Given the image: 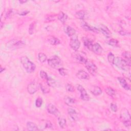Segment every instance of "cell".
Returning a JSON list of instances; mask_svg holds the SVG:
<instances>
[{
    "mask_svg": "<svg viewBox=\"0 0 131 131\" xmlns=\"http://www.w3.org/2000/svg\"><path fill=\"white\" fill-rule=\"evenodd\" d=\"M39 84H38L36 82H30L27 86V91L30 94H34L35 92H36L39 88Z\"/></svg>",
    "mask_w": 131,
    "mask_h": 131,
    "instance_id": "cell-8",
    "label": "cell"
},
{
    "mask_svg": "<svg viewBox=\"0 0 131 131\" xmlns=\"http://www.w3.org/2000/svg\"><path fill=\"white\" fill-rule=\"evenodd\" d=\"M85 67L89 72L92 75L95 76L97 73V67L92 61L87 59L85 62Z\"/></svg>",
    "mask_w": 131,
    "mask_h": 131,
    "instance_id": "cell-5",
    "label": "cell"
},
{
    "mask_svg": "<svg viewBox=\"0 0 131 131\" xmlns=\"http://www.w3.org/2000/svg\"><path fill=\"white\" fill-rule=\"evenodd\" d=\"M48 64L52 68L58 69L62 67V62L61 59L57 56H54L48 60Z\"/></svg>",
    "mask_w": 131,
    "mask_h": 131,
    "instance_id": "cell-4",
    "label": "cell"
},
{
    "mask_svg": "<svg viewBox=\"0 0 131 131\" xmlns=\"http://www.w3.org/2000/svg\"><path fill=\"white\" fill-rule=\"evenodd\" d=\"M57 18L62 23H64L68 19V15H67V14L64 13L63 12L61 11L58 14Z\"/></svg>",
    "mask_w": 131,
    "mask_h": 131,
    "instance_id": "cell-23",
    "label": "cell"
},
{
    "mask_svg": "<svg viewBox=\"0 0 131 131\" xmlns=\"http://www.w3.org/2000/svg\"><path fill=\"white\" fill-rule=\"evenodd\" d=\"M64 31L70 37L75 35L76 33V30L69 26H66L64 27Z\"/></svg>",
    "mask_w": 131,
    "mask_h": 131,
    "instance_id": "cell-17",
    "label": "cell"
},
{
    "mask_svg": "<svg viewBox=\"0 0 131 131\" xmlns=\"http://www.w3.org/2000/svg\"><path fill=\"white\" fill-rule=\"evenodd\" d=\"M76 76L80 79L88 80L90 78L89 74L83 70H80L76 73Z\"/></svg>",
    "mask_w": 131,
    "mask_h": 131,
    "instance_id": "cell-13",
    "label": "cell"
},
{
    "mask_svg": "<svg viewBox=\"0 0 131 131\" xmlns=\"http://www.w3.org/2000/svg\"><path fill=\"white\" fill-rule=\"evenodd\" d=\"M75 15L77 18L83 20L85 16V12L84 10H79L76 12Z\"/></svg>",
    "mask_w": 131,
    "mask_h": 131,
    "instance_id": "cell-27",
    "label": "cell"
},
{
    "mask_svg": "<svg viewBox=\"0 0 131 131\" xmlns=\"http://www.w3.org/2000/svg\"><path fill=\"white\" fill-rule=\"evenodd\" d=\"M110 107L111 108L112 110V111L114 112H116L117 111V106L116 105V103H112L110 105Z\"/></svg>",
    "mask_w": 131,
    "mask_h": 131,
    "instance_id": "cell-39",
    "label": "cell"
},
{
    "mask_svg": "<svg viewBox=\"0 0 131 131\" xmlns=\"http://www.w3.org/2000/svg\"><path fill=\"white\" fill-rule=\"evenodd\" d=\"M115 57L114 55L112 52H110L107 55V60L108 62L111 64H113Z\"/></svg>",
    "mask_w": 131,
    "mask_h": 131,
    "instance_id": "cell-33",
    "label": "cell"
},
{
    "mask_svg": "<svg viewBox=\"0 0 131 131\" xmlns=\"http://www.w3.org/2000/svg\"><path fill=\"white\" fill-rule=\"evenodd\" d=\"M48 41L50 44L54 46L58 45L60 43V40L54 36H52L49 37V38L48 39Z\"/></svg>",
    "mask_w": 131,
    "mask_h": 131,
    "instance_id": "cell-28",
    "label": "cell"
},
{
    "mask_svg": "<svg viewBox=\"0 0 131 131\" xmlns=\"http://www.w3.org/2000/svg\"><path fill=\"white\" fill-rule=\"evenodd\" d=\"M42 99L40 97H38L35 101V105L37 107H40L42 104Z\"/></svg>",
    "mask_w": 131,
    "mask_h": 131,
    "instance_id": "cell-36",
    "label": "cell"
},
{
    "mask_svg": "<svg viewBox=\"0 0 131 131\" xmlns=\"http://www.w3.org/2000/svg\"><path fill=\"white\" fill-rule=\"evenodd\" d=\"M46 81H47V83H48L49 86L55 87L57 85L56 81L51 77H48V79L46 80Z\"/></svg>",
    "mask_w": 131,
    "mask_h": 131,
    "instance_id": "cell-30",
    "label": "cell"
},
{
    "mask_svg": "<svg viewBox=\"0 0 131 131\" xmlns=\"http://www.w3.org/2000/svg\"><path fill=\"white\" fill-rule=\"evenodd\" d=\"M70 47L74 51H77L80 46V42L79 40L77 35H74L71 37L70 41Z\"/></svg>",
    "mask_w": 131,
    "mask_h": 131,
    "instance_id": "cell-6",
    "label": "cell"
},
{
    "mask_svg": "<svg viewBox=\"0 0 131 131\" xmlns=\"http://www.w3.org/2000/svg\"><path fill=\"white\" fill-rule=\"evenodd\" d=\"M68 113L73 120L76 121L78 119V114L74 108L72 107H69L68 108Z\"/></svg>",
    "mask_w": 131,
    "mask_h": 131,
    "instance_id": "cell-16",
    "label": "cell"
},
{
    "mask_svg": "<svg viewBox=\"0 0 131 131\" xmlns=\"http://www.w3.org/2000/svg\"><path fill=\"white\" fill-rule=\"evenodd\" d=\"M91 92L95 96L100 95L102 92L101 89L98 86H93L91 88Z\"/></svg>",
    "mask_w": 131,
    "mask_h": 131,
    "instance_id": "cell-20",
    "label": "cell"
},
{
    "mask_svg": "<svg viewBox=\"0 0 131 131\" xmlns=\"http://www.w3.org/2000/svg\"><path fill=\"white\" fill-rule=\"evenodd\" d=\"M113 64L119 69L123 71H127L129 69L130 66V62H128L124 58L119 57H115Z\"/></svg>",
    "mask_w": 131,
    "mask_h": 131,
    "instance_id": "cell-2",
    "label": "cell"
},
{
    "mask_svg": "<svg viewBox=\"0 0 131 131\" xmlns=\"http://www.w3.org/2000/svg\"><path fill=\"white\" fill-rule=\"evenodd\" d=\"M46 127L47 128H51L52 127V124L50 121H47L46 123Z\"/></svg>",
    "mask_w": 131,
    "mask_h": 131,
    "instance_id": "cell-42",
    "label": "cell"
},
{
    "mask_svg": "<svg viewBox=\"0 0 131 131\" xmlns=\"http://www.w3.org/2000/svg\"><path fill=\"white\" fill-rule=\"evenodd\" d=\"M55 16H54V15H50L49 16H47L46 18V20L47 21H53L55 19Z\"/></svg>",
    "mask_w": 131,
    "mask_h": 131,
    "instance_id": "cell-40",
    "label": "cell"
},
{
    "mask_svg": "<svg viewBox=\"0 0 131 131\" xmlns=\"http://www.w3.org/2000/svg\"><path fill=\"white\" fill-rule=\"evenodd\" d=\"M4 70H5V69H4V68L3 69V68H2V67L1 66V73H2V72H3V71H4Z\"/></svg>",
    "mask_w": 131,
    "mask_h": 131,
    "instance_id": "cell-47",
    "label": "cell"
},
{
    "mask_svg": "<svg viewBox=\"0 0 131 131\" xmlns=\"http://www.w3.org/2000/svg\"><path fill=\"white\" fill-rule=\"evenodd\" d=\"M66 89L67 91L70 92H73L74 91V86L70 83H67L66 85Z\"/></svg>",
    "mask_w": 131,
    "mask_h": 131,
    "instance_id": "cell-37",
    "label": "cell"
},
{
    "mask_svg": "<svg viewBox=\"0 0 131 131\" xmlns=\"http://www.w3.org/2000/svg\"><path fill=\"white\" fill-rule=\"evenodd\" d=\"M13 12V10L12 9H10L8 12L6 13V17L9 18L11 16V14Z\"/></svg>",
    "mask_w": 131,
    "mask_h": 131,
    "instance_id": "cell-41",
    "label": "cell"
},
{
    "mask_svg": "<svg viewBox=\"0 0 131 131\" xmlns=\"http://www.w3.org/2000/svg\"><path fill=\"white\" fill-rule=\"evenodd\" d=\"M48 112L51 114L54 115L56 117H59L60 116V113L57 108L53 104H49L47 106Z\"/></svg>",
    "mask_w": 131,
    "mask_h": 131,
    "instance_id": "cell-10",
    "label": "cell"
},
{
    "mask_svg": "<svg viewBox=\"0 0 131 131\" xmlns=\"http://www.w3.org/2000/svg\"><path fill=\"white\" fill-rule=\"evenodd\" d=\"M81 27L85 30L86 31H93L95 32H99V30L98 29L92 27L91 26H90L86 22L84 21H82V22L81 23Z\"/></svg>",
    "mask_w": 131,
    "mask_h": 131,
    "instance_id": "cell-11",
    "label": "cell"
},
{
    "mask_svg": "<svg viewBox=\"0 0 131 131\" xmlns=\"http://www.w3.org/2000/svg\"><path fill=\"white\" fill-rule=\"evenodd\" d=\"M74 58L75 59V60L77 62L80 63H82V64L85 63L86 60L88 59L86 58H85L84 57H83V56H82L79 53H76V54H74Z\"/></svg>",
    "mask_w": 131,
    "mask_h": 131,
    "instance_id": "cell-18",
    "label": "cell"
},
{
    "mask_svg": "<svg viewBox=\"0 0 131 131\" xmlns=\"http://www.w3.org/2000/svg\"><path fill=\"white\" fill-rule=\"evenodd\" d=\"M120 118L121 121L124 123L125 122L130 121V117L129 113L126 108H122L120 112Z\"/></svg>",
    "mask_w": 131,
    "mask_h": 131,
    "instance_id": "cell-7",
    "label": "cell"
},
{
    "mask_svg": "<svg viewBox=\"0 0 131 131\" xmlns=\"http://www.w3.org/2000/svg\"><path fill=\"white\" fill-rule=\"evenodd\" d=\"M91 51H93L94 53L99 55L101 54L103 51V48L101 46V45L98 43H95L93 44Z\"/></svg>",
    "mask_w": 131,
    "mask_h": 131,
    "instance_id": "cell-12",
    "label": "cell"
},
{
    "mask_svg": "<svg viewBox=\"0 0 131 131\" xmlns=\"http://www.w3.org/2000/svg\"><path fill=\"white\" fill-rule=\"evenodd\" d=\"M106 43L108 44L110 46H111L114 47H119V41L118 40L114 39V38H111L106 41Z\"/></svg>",
    "mask_w": 131,
    "mask_h": 131,
    "instance_id": "cell-25",
    "label": "cell"
},
{
    "mask_svg": "<svg viewBox=\"0 0 131 131\" xmlns=\"http://www.w3.org/2000/svg\"><path fill=\"white\" fill-rule=\"evenodd\" d=\"M77 89L80 93V98L81 99L84 101H89L90 100V97L82 85L78 84L77 85Z\"/></svg>",
    "mask_w": 131,
    "mask_h": 131,
    "instance_id": "cell-9",
    "label": "cell"
},
{
    "mask_svg": "<svg viewBox=\"0 0 131 131\" xmlns=\"http://www.w3.org/2000/svg\"><path fill=\"white\" fill-rule=\"evenodd\" d=\"M105 91L108 96L112 97H114L115 96L116 92L115 90H114L113 88L111 87H107L105 89Z\"/></svg>",
    "mask_w": 131,
    "mask_h": 131,
    "instance_id": "cell-29",
    "label": "cell"
},
{
    "mask_svg": "<svg viewBox=\"0 0 131 131\" xmlns=\"http://www.w3.org/2000/svg\"><path fill=\"white\" fill-rule=\"evenodd\" d=\"M19 2L20 4H24V3H25L27 2V1H19Z\"/></svg>",
    "mask_w": 131,
    "mask_h": 131,
    "instance_id": "cell-46",
    "label": "cell"
},
{
    "mask_svg": "<svg viewBox=\"0 0 131 131\" xmlns=\"http://www.w3.org/2000/svg\"><path fill=\"white\" fill-rule=\"evenodd\" d=\"M119 33L122 35H127V33H127V31L124 30H121L119 32Z\"/></svg>",
    "mask_w": 131,
    "mask_h": 131,
    "instance_id": "cell-45",
    "label": "cell"
},
{
    "mask_svg": "<svg viewBox=\"0 0 131 131\" xmlns=\"http://www.w3.org/2000/svg\"><path fill=\"white\" fill-rule=\"evenodd\" d=\"M122 55L123 56V57L124 58V59L125 60H126V61H127L128 62L130 63V53L128 51H124L122 53Z\"/></svg>",
    "mask_w": 131,
    "mask_h": 131,
    "instance_id": "cell-32",
    "label": "cell"
},
{
    "mask_svg": "<svg viewBox=\"0 0 131 131\" xmlns=\"http://www.w3.org/2000/svg\"><path fill=\"white\" fill-rule=\"evenodd\" d=\"M58 122L61 128H65L67 127V121L64 118L59 117L58 118Z\"/></svg>",
    "mask_w": 131,
    "mask_h": 131,
    "instance_id": "cell-26",
    "label": "cell"
},
{
    "mask_svg": "<svg viewBox=\"0 0 131 131\" xmlns=\"http://www.w3.org/2000/svg\"><path fill=\"white\" fill-rule=\"evenodd\" d=\"M58 72L60 74V75H61V76H66L68 74V71H67V70L64 69V68H62V67L58 69Z\"/></svg>",
    "mask_w": 131,
    "mask_h": 131,
    "instance_id": "cell-35",
    "label": "cell"
},
{
    "mask_svg": "<svg viewBox=\"0 0 131 131\" xmlns=\"http://www.w3.org/2000/svg\"><path fill=\"white\" fill-rule=\"evenodd\" d=\"M99 30L105 36L107 37H110L111 35V32L109 29L104 25H101L99 27Z\"/></svg>",
    "mask_w": 131,
    "mask_h": 131,
    "instance_id": "cell-14",
    "label": "cell"
},
{
    "mask_svg": "<svg viewBox=\"0 0 131 131\" xmlns=\"http://www.w3.org/2000/svg\"><path fill=\"white\" fill-rule=\"evenodd\" d=\"M117 79H118V80L119 81L120 85L123 89H124L125 90H127V91H129L130 90V87L129 85L128 84V83L126 82V80L124 78L119 77H118Z\"/></svg>",
    "mask_w": 131,
    "mask_h": 131,
    "instance_id": "cell-15",
    "label": "cell"
},
{
    "mask_svg": "<svg viewBox=\"0 0 131 131\" xmlns=\"http://www.w3.org/2000/svg\"><path fill=\"white\" fill-rule=\"evenodd\" d=\"M6 46L7 48L11 50H15L24 47L25 46V42L21 39L15 38L8 41Z\"/></svg>",
    "mask_w": 131,
    "mask_h": 131,
    "instance_id": "cell-3",
    "label": "cell"
},
{
    "mask_svg": "<svg viewBox=\"0 0 131 131\" xmlns=\"http://www.w3.org/2000/svg\"><path fill=\"white\" fill-rule=\"evenodd\" d=\"M38 59L40 62L43 63V62H45L47 60V57L45 54L40 52L38 54Z\"/></svg>",
    "mask_w": 131,
    "mask_h": 131,
    "instance_id": "cell-31",
    "label": "cell"
},
{
    "mask_svg": "<svg viewBox=\"0 0 131 131\" xmlns=\"http://www.w3.org/2000/svg\"><path fill=\"white\" fill-rule=\"evenodd\" d=\"M35 21H33L32 22L29 26V33L30 34H33L34 33V29H35Z\"/></svg>",
    "mask_w": 131,
    "mask_h": 131,
    "instance_id": "cell-34",
    "label": "cell"
},
{
    "mask_svg": "<svg viewBox=\"0 0 131 131\" xmlns=\"http://www.w3.org/2000/svg\"><path fill=\"white\" fill-rule=\"evenodd\" d=\"M83 42L84 45L90 50H91V48L93 45L92 41H91L90 39L86 37H84L82 38Z\"/></svg>",
    "mask_w": 131,
    "mask_h": 131,
    "instance_id": "cell-24",
    "label": "cell"
},
{
    "mask_svg": "<svg viewBox=\"0 0 131 131\" xmlns=\"http://www.w3.org/2000/svg\"><path fill=\"white\" fill-rule=\"evenodd\" d=\"M40 76L42 79H45V80H47L48 79V78L49 77L47 73L46 72L42 71V70L40 71Z\"/></svg>",
    "mask_w": 131,
    "mask_h": 131,
    "instance_id": "cell-38",
    "label": "cell"
},
{
    "mask_svg": "<svg viewBox=\"0 0 131 131\" xmlns=\"http://www.w3.org/2000/svg\"><path fill=\"white\" fill-rule=\"evenodd\" d=\"M124 125L126 127H129L130 126V121H128V122H125L123 123Z\"/></svg>",
    "mask_w": 131,
    "mask_h": 131,
    "instance_id": "cell-44",
    "label": "cell"
},
{
    "mask_svg": "<svg viewBox=\"0 0 131 131\" xmlns=\"http://www.w3.org/2000/svg\"><path fill=\"white\" fill-rule=\"evenodd\" d=\"M27 128L28 130H39L38 126L36 124L34 123L31 122V121H28L27 122Z\"/></svg>",
    "mask_w": 131,
    "mask_h": 131,
    "instance_id": "cell-21",
    "label": "cell"
},
{
    "mask_svg": "<svg viewBox=\"0 0 131 131\" xmlns=\"http://www.w3.org/2000/svg\"><path fill=\"white\" fill-rule=\"evenodd\" d=\"M29 13V11H22V12H20V13H19L18 14L20 15H22V16H24V15H25L26 14H27L28 13Z\"/></svg>",
    "mask_w": 131,
    "mask_h": 131,
    "instance_id": "cell-43",
    "label": "cell"
},
{
    "mask_svg": "<svg viewBox=\"0 0 131 131\" xmlns=\"http://www.w3.org/2000/svg\"><path fill=\"white\" fill-rule=\"evenodd\" d=\"M64 101L65 103L70 106H72L76 103L75 99L69 96H66L64 98Z\"/></svg>",
    "mask_w": 131,
    "mask_h": 131,
    "instance_id": "cell-22",
    "label": "cell"
},
{
    "mask_svg": "<svg viewBox=\"0 0 131 131\" xmlns=\"http://www.w3.org/2000/svg\"><path fill=\"white\" fill-rule=\"evenodd\" d=\"M39 86L40 88V89L41 91L43 92L44 94H47L48 93L50 92V89H49V86L48 84V83L45 82H42L40 83L39 84Z\"/></svg>",
    "mask_w": 131,
    "mask_h": 131,
    "instance_id": "cell-19",
    "label": "cell"
},
{
    "mask_svg": "<svg viewBox=\"0 0 131 131\" xmlns=\"http://www.w3.org/2000/svg\"><path fill=\"white\" fill-rule=\"evenodd\" d=\"M20 62L27 73H31L35 71L36 68L35 64L27 56H21L20 58Z\"/></svg>",
    "mask_w": 131,
    "mask_h": 131,
    "instance_id": "cell-1",
    "label": "cell"
}]
</instances>
